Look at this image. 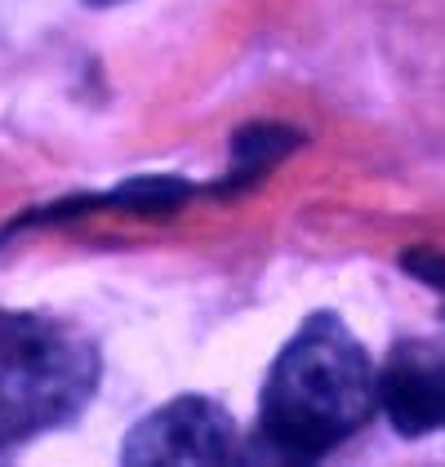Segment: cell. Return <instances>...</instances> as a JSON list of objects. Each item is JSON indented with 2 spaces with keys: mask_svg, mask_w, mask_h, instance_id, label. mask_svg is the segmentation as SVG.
Listing matches in <instances>:
<instances>
[{
  "mask_svg": "<svg viewBox=\"0 0 445 467\" xmlns=\"http://www.w3.org/2000/svg\"><path fill=\"white\" fill-rule=\"evenodd\" d=\"M378 410V369L334 312H312L263 379L259 436L276 459L312 463Z\"/></svg>",
  "mask_w": 445,
  "mask_h": 467,
  "instance_id": "cell-1",
  "label": "cell"
},
{
  "mask_svg": "<svg viewBox=\"0 0 445 467\" xmlns=\"http://www.w3.org/2000/svg\"><path fill=\"white\" fill-rule=\"evenodd\" d=\"M98 348L63 321L0 307V450L72 423L98 388Z\"/></svg>",
  "mask_w": 445,
  "mask_h": 467,
  "instance_id": "cell-2",
  "label": "cell"
},
{
  "mask_svg": "<svg viewBox=\"0 0 445 467\" xmlns=\"http://www.w3.org/2000/svg\"><path fill=\"white\" fill-rule=\"evenodd\" d=\"M241 454V431L232 414L210 396H174L148 419H139L120 445L125 463H232Z\"/></svg>",
  "mask_w": 445,
  "mask_h": 467,
  "instance_id": "cell-3",
  "label": "cell"
},
{
  "mask_svg": "<svg viewBox=\"0 0 445 467\" xmlns=\"http://www.w3.org/2000/svg\"><path fill=\"white\" fill-rule=\"evenodd\" d=\"M378 410L401 436L445 428V352L432 343H401L378 369Z\"/></svg>",
  "mask_w": 445,
  "mask_h": 467,
  "instance_id": "cell-4",
  "label": "cell"
},
{
  "mask_svg": "<svg viewBox=\"0 0 445 467\" xmlns=\"http://www.w3.org/2000/svg\"><path fill=\"white\" fill-rule=\"evenodd\" d=\"M295 143H298L295 130L272 125V120H259V125L241 130V134L232 139V165H227V174H222L219 192H245V187H254L276 161H285V156L295 151Z\"/></svg>",
  "mask_w": 445,
  "mask_h": 467,
  "instance_id": "cell-5",
  "label": "cell"
},
{
  "mask_svg": "<svg viewBox=\"0 0 445 467\" xmlns=\"http://www.w3.org/2000/svg\"><path fill=\"white\" fill-rule=\"evenodd\" d=\"M191 196V182L174 174H143V179H125L116 192H103V210H129V214H170L174 205H183Z\"/></svg>",
  "mask_w": 445,
  "mask_h": 467,
  "instance_id": "cell-6",
  "label": "cell"
},
{
  "mask_svg": "<svg viewBox=\"0 0 445 467\" xmlns=\"http://www.w3.org/2000/svg\"><path fill=\"white\" fill-rule=\"evenodd\" d=\"M89 5H111V0H89Z\"/></svg>",
  "mask_w": 445,
  "mask_h": 467,
  "instance_id": "cell-7",
  "label": "cell"
}]
</instances>
